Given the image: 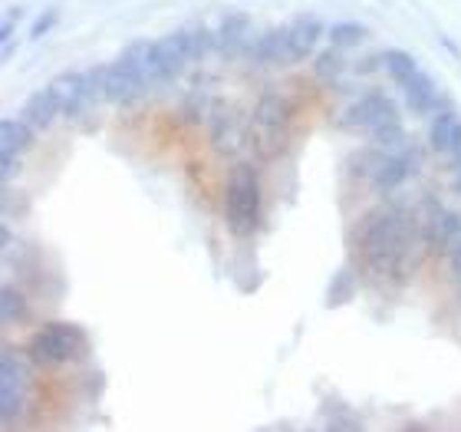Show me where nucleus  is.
<instances>
[{
    "label": "nucleus",
    "mask_w": 461,
    "mask_h": 432,
    "mask_svg": "<svg viewBox=\"0 0 461 432\" xmlns=\"http://www.w3.org/2000/svg\"><path fill=\"white\" fill-rule=\"evenodd\" d=\"M409 215L399 205H383L373 208L359 225H356L353 244L363 264L375 274H393L405 261L409 251Z\"/></svg>",
    "instance_id": "1"
},
{
    "label": "nucleus",
    "mask_w": 461,
    "mask_h": 432,
    "mask_svg": "<svg viewBox=\"0 0 461 432\" xmlns=\"http://www.w3.org/2000/svg\"><path fill=\"white\" fill-rule=\"evenodd\" d=\"M224 218L230 234L250 238L260 228V179L250 162H238L228 175L224 188Z\"/></svg>",
    "instance_id": "2"
},
{
    "label": "nucleus",
    "mask_w": 461,
    "mask_h": 432,
    "mask_svg": "<svg viewBox=\"0 0 461 432\" xmlns=\"http://www.w3.org/2000/svg\"><path fill=\"white\" fill-rule=\"evenodd\" d=\"M89 340L83 334V326L69 324V320H53V324L40 326L33 340H30L27 356L37 366H63L73 363L79 356H86Z\"/></svg>",
    "instance_id": "3"
},
{
    "label": "nucleus",
    "mask_w": 461,
    "mask_h": 432,
    "mask_svg": "<svg viewBox=\"0 0 461 432\" xmlns=\"http://www.w3.org/2000/svg\"><path fill=\"white\" fill-rule=\"evenodd\" d=\"M89 83H93V93L103 103H113V106H125V103H135L142 97L149 79L139 73V69L125 67V63H113V67H99L89 73Z\"/></svg>",
    "instance_id": "4"
},
{
    "label": "nucleus",
    "mask_w": 461,
    "mask_h": 432,
    "mask_svg": "<svg viewBox=\"0 0 461 432\" xmlns=\"http://www.w3.org/2000/svg\"><path fill=\"white\" fill-rule=\"evenodd\" d=\"M30 393V366L14 346H4L0 360V406H4V426H14L17 416L27 409Z\"/></svg>",
    "instance_id": "5"
},
{
    "label": "nucleus",
    "mask_w": 461,
    "mask_h": 432,
    "mask_svg": "<svg viewBox=\"0 0 461 432\" xmlns=\"http://www.w3.org/2000/svg\"><path fill=\"white\" fill-rule=\"evenodd\" d=\"M393 119H399V106H395L385 93L373 89V93H366V97L353 99V103L343 109V115H339V125H343V129H349V133H375L379 125L393 123Z\"/></svg>",
    "instance_id": "6"
},
{
    "label": "nucleus",
    "mask_w": 461,
    "mask_h": 432,
    "mask_svg": "<svg viewBox=\"0 0 461 432\" xmlns=\"http://www.w3.org/2000/svg\"><path fill=\"white\" fill-rule=\"evenodd\" d=\"M50 87L57 89L63 115H79L89 103H93V99H96L93 83H89V73H79V69H67V73H59Z\"/></svg>",
    "instance_id": "7"
},
{
    "label": "nucleus",
    "mask_w": 461,
    "mask_h": 432,
    "mask_svg": "<svg viewBox=\"0 0 461 432\" xmlns=\"http://www.w3.org/2000/svg\"><path fill=\"white\" fill-rule=\"evenodd\" d=\"M399 87L405 93V106L412 109L415 115L438 113V106H442V89H438V83L425 69H415L412 77L405 79V83H399Z\"/></svg>",
    "instance_id": "8"
},
{
    "label": "nucleus",
    "mask_w": 461,
    "mask_h": 432,
    "mask_svg": "<svg viewBox=\"0 0 461 432\" xmlns=\"http://www.w3.org/2000/svg\"><path fill=\"white\" fill-rule=\"evenodd\" d=\"M320 37H323V20L313 14H303L294 23H287V63H300L317 50Z\"/></svg>",
    "instance_id": "9"
},
{
    "label": "nucleus",
    "mask_w": 461,
    "mask_h": 432,
    "mask_svg": "<svg viewBox=\"0 0 461 432\" xmlns=\"http://www.w3.org/2000/svg\"><path fill=\"white\" fill-rule=\"evenodd\" d=\"M250 17L248 14H230V17L221 20V27L214 33V43H218V53L221 57H240L244 50H250Z\"/></svg>",
    "instance_id": "10"
},
{
    "label": "nucleus",
    "mask_w": 461,
    "mask_h": 432,
    "mask_svg": "<svg viewBox=\"0 0 461 432\" xmlns=\"http://www.w3.org/2000/svg\"><path fill=\"white\" fill-rule=\"evenodd\" d=\"M422 228H425L429 244H432V251L448 254L455 241L461 238V215L448 212V208H432V215H429V221H425Z\"/></svg>",
    "instance_id": "11"
},
{
    "label": "nucleus",
    "mask_w": 461,
    "mask_h": 432,
    "mask_svg": "<svg viewBox=\"0 0 461 432\" xmlns=\"http://www.w3.org/2000/svg\"><path fill=\"white\" fill-rule=\"evenodd\" d=\"M429 145L438 155H458L461 152V115L455 109H445L432 119L429 129Z\"/></svg>",
    "instance_id": "12"
},
{
    "label": "nucleus",
    "mask_w": 461,
    "mask_h": 432,
    "mask_svg": "<svg viewBox=\"0 0 461 432\" xmlns=\"http://www.w3.org/2000/svg\"><path fill=\"white\" fill-rule=\"evenodd\" d=\"M33 139H37V129H33L23 115H20V119L7 115V119L0 123V162H4V159H20V155L33 145Z\"/></svg>",
    "instance_id": "13"
},
{
    "label": "nucleus",
    "mask_w": 461,
    "mask_h": 432,
    "mask_svg": "<svg viewBox=\"0 0 461 432\" xmlns=\"http://www.w3.org/2000/svg\"><path fill=\"white\" fill-rule=\"evenodd\" d=\"M57 115H63V106H59V97L53 87L37 89V93L27 99V106H23V119H27L37 133L40 129H50V125L57 123Z\"/></svg>",
    "instance_id": "14"
},
{
    "label": "nucleus",
    "mask_w": 461,
    "mask_h": 432,
    "mask_svg": "<svg viewBox=\"0 0 461 432\" xmlns=\"http://www.w3.org/2000/svg\"><path fill=\"white\" fill-rule=\"evenodd\" d=\"M258 63H270V67H284L287 63V27H274L264 37H258L248 50Z\"/></svg>",
    "instance_id": "15"
},
{
    "label": "nucleus",
    "mask_w": 461,
    "mask_h": 432,
    "mask_svg": "<svg viewBox=\"0 0 461 432\" xmlns=\"http://www.w3.org/2000/svg\"><path fill=\"white\" fill-rule=\"evenodd\" d=\"M212 135H214V145L221 152H238L240 142H244V125H240L238 113L234 109H221V113L214 115Z\"/></svg>",
    "instance_id": "16"
},
{
    "label": "nucleus",
    "mask_w": 461,
    "mask_h": 432,
    "mask_svg": "<svg viewBox=\"0 0 461 432\" xmlns=\"http://www.w3.org/2000/svg\"><path fill=\"white\" fill-rule=\"evenodd\" d=\"M254 123H258L260 129H267V133H277V129H284V123H287V106H284V97H280V93H274V89H267V93L258 99Z\"/></svg>",
    "instance_id": "17"
},
{
    "label": "nucleus",
    "mask_w": 461,
    "mask_h": 432,
    "mask_svg": "<svg viewBox=\"0 0 461 432\" xmlns=\"http://www.w3.org/2000/svg\"><path fill=\"white\" fill-rule=\"evenodd\" d=\"M327 33H330V43L339 50L359 47V43H366V37H369V30H366L363 23H356V20H339Z\"/></svg>",
    "instance_id": "18"
},
{
    "label": "nucleus",
    "mask_w": 461,
    "mask_h": 432,
    "mask_svg": "<svg viewBox=\"0 0 461 432\" xmlns=\"http://www.w3.org/2000/svg\"><path fill=\"white\" fill-rule=\"evenodd\" d=\"M0 317H4V324H20V320L30 317L27 298L17 288H10V284L0 290Z\"/></svg>",
    "instance_id": "19"
},
{
    "label": "nucleus",
    "mask_w": 461,
    "mask_h": 432,
    "mask_svg": "<svg viewBox=\"0 0 461 432\" xmlns=\"http://www.w3.org/2000/svg\"><path fill=\"white\" fill-rule=\"evenodd\" d=\"M383 67H385V73L395 79V83H405V79L419 69V63H415V57H412V53H405V50H385Z\"/></svg>",
    "instance_id": "20"
},
{
    "label": "nucleus",
    "mask_w": 461,
    "mask_h": 432,
    "mask_svg": "<svg viewBox=\"0 0 461 432\" xmlns=\"http://www.w3.org/2000/svg\"><path fill=\"white\" fill-rule=\"evenodd\" d=\"M343 69H346V60L339 57V47L323 50L317 57V63H313V73H317V79H323V83H337V79L343 77Z\"/></svg>",
    "instance_id": "21"
},
{
    "label": "nucleus",
    "mask_w": 461,
    "mask_h": 432,
    "mask_svg": "<svg viewBox=\"0 0 461 432\" xmlns=\"http://www.w3.org/2000/svg\"><path fill=\"white\" fill-rule=\"evenodd\" d=\"M369 135H373L375 149H402V145H405V129H402V123H399V119L379 125V129H375V133H369Z\"/></svg>",
    "instance_id": "22"
},
{
    "label": "nucleus",
    "mask_w": 461,
    "mask_h": 432,
    "mask_svg": "<svg viewBox=\"0 0 461 432\" xmlns=\"http://www.w3.org/2000/svg\"><path fill=\"white\" fill-rule=\"evenodd\" d=\"M356 290V280L349 271H339L337 278H333V284H330V294H327V304L330 308H339V304H346V300L353 298Z\"/></svg>",
    "instance_id": "23"
},
{
    "label": "nucleus",
    "mask_w": 461,
    "mask_h": 432,
    "mask_svg": "<svg viewBox=\"0 0 461 432\" xmlns=\"http://www.w3.org/2000/svg\"><path fill=\"white\" fill-rule=\"evenodd\" d=\"M57 27V10H43L37 17V23L30 27V40H40L43 33H50V30Z\"/></svg>",
    "instance_id": "24"
},
{
    "label": "nucleus",
    "mask_w": 461,
    "mask_h": 432,
    "mask_svg": "<svg viewBox=\"0 0 461 432\" xmlns=\"http://www.w3.org/2000/svg\"><path fill=\"white\" fill-rule=\"evenodd\" d=\"M448 264H452V271H455V278L461 280V238L452 244V251H448Z\"/></svg>",
    "instance_id": "25"
},
{
    "label": "nucleus",
    "mask_w": 461,
    "mask_h": 432,
    "mask_svg": "<svg viewBox=\"0 0 461 432\" xmlns=\"http://www.w3.org/2000/svg\"><path fill=\"white\" fill-rule=\"evenodd\" d=\"M455 185H458V192H461V152L455 155Z\"/></svg>",
    "instance_id": "26"
}]
</instances>
